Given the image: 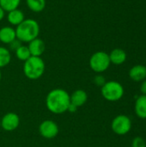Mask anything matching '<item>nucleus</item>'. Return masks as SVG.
Listing matches in <instances>:
<instances>
[{
    "label": "nucleus",
    "instance_id": "nucleus-1",
    "mask_svg": "<svg viewBox=\"0 0 146 147\" xmlns=\"http://www.w3.org/2000/svg\"><path fill=\"white\" fill-rule=\"evenodd\" d=\"M71 104V96L62 89L51 90L46 99L47 109L53 114H63L66 112Z\"/></svg>",
    "mask_w": 146,
    "mask_h": 147
},
{
    "label": "nucleus",
    "instance_id": "nucleus-2",
    "mask_svg": "<svg viewBox=\"0 0 146 147\" xmlns=\"http://www.w3.org/2000/svg\"><path fill=\"white\" fill-rule=\"evenodd\" d=\"M16 39L21 42L28 43L39 36L40 34V25L39 23L32 19L28 18L15 27Z\"/></svg>",
    "mask_w": 146,
    "mask_h": 147
},
{
    "label": "nucleus",
    "instance_id": "nucleus-3",
    "mask_svg": "<svg viewBox=\"0 0 146 147\" xmlns=\"http://www.w3.org/2000/svg\"><path fill=\"white\" fill-rule=\"evenodd\" d=\"M45 71V63L40 57L31 56L23 65V72L25 76L31 79L35 80L40 78Z\"/></svg>",
    "mask_w": 146,
    "mask_h": 147
},
{
    "label": "nucleus",
    "instance_id": "nucleus-4",
    "mask_svg": "<svg viewBox=\"0 0 146 147\" xmlns=\"http://www.w3.org/2000/svg\"><path fill=\"white\" fill-rule=\"evenodd\" d=\"M125 90L122 84L117 81H108L102 86V95L108 102H117L124 96Z\"/></svg>",
    "mask_w": 146,
    "mask_h": 147
},
{
    "label": "nucleus",
    "instance_id": "nucleus-5",
    "mask_svg": "<svg viewBox=\"0 0 146 147\" xmlns=\"http://www.w3.org/2000/svg\"><path fill=\"white\" fill-rule=\"evenodd\" d=\"M110 64L109 55L102 51L93 53L89 59V66L96 73H102L107 71Z\"/></svg>",
    "mask_w": 146,
    "mask_h": 147
},
{
    "label": "nucleus",
    "instance_id": "nucleus-6",
    "mask_svg": "<svg viewBox=\"0 0 146 147\" xmlns=\"http://www.w3.org/2000/svg\"><path fill=\"white\" fill-rule=\"evenodd\" d=\"M111 128L117 135H126L132 129V121L127 115H117L112 121Z\"/></svg>",
    "mask_w": 146,
    "mask_h": 147
},
{
    "label": "nucleus",
    "instance_id": "nucleus-7",
    "mask_svg": "<svg viewBox=\"0 0 146 147\" xmlns=\"http://www.w3.org/2000/svg\"><path fill=\"white\" fill-rule=\"evenodd\" d=\"M39 132L42 137L46 139H52L58 135L59 127L54 121L46 120L40 125Z\"/></svg>",
    "mask_w": 146,
    "mask_h": 147
},
{
    "label": "nucleus",
    "instance_id": "nucleus-8",
    "mask_svg": "<svg viewBox=\"0 0 146 147\" xmlns=\"http://www.w3.org/2000/svg\"><path fill=\"white\" fill-rule=\"evenodd\" d=\"M20 124L19 116L15 113L6 114L1 120V127L8 132L14 131Z\"/></svg>",
    "mask_w": 146,
    "mask_h": 147
},
{
    "label": "nucleus",
    "instance_id": "nucleus-9",
    "mask_svg": "<svg viewBox=\"0 0 146 147\" xmlns=\"http://www.w3.org/2000/svg\"><path fill=\"white\" fill-rule=\"evenodd\" d=\"M28 50L30 52L31 56L34 57H40L41 54L45 51V43L40 38H35L34 40L28 42Z\"/></svg>",
    "mask_w": 146,
    "mask_h": 147
},
{
    "label": "nucleus",
    "instance_id": "nucleus-10",
    "mask_svg": "<svg viewBox=\"0 0 146 147\" xmlns=\"http://www.w3.org/2000/svg\"><path fill=\"white\" fill-rule=\"evenodd\" d=\"M129 77L134 82H142L146 79V66L137 65L133 66L129 71Z\"/></svg>",
    "mask_w": 146,
    "mask_h": 147
},
{
    "label": "nucleus",
    "instance_id": "nucleus-11",
    "mask_svg": "<svg viewBox=\"0 0 146 147\" xmlns=\"http://www.w3.org/2000/svg\"><path fill=\"white\" fill-rule=\"evenodd\" d=\"M16 39L15 29L12 27L4 26L0 28V41L3 44H10Z\"/></svg>",
    "mask_w": 146,
    "mask_h": 147
},
{
    "label": "nucleus",
    "instance_id": "nucleus-12",
    "mask_svg": "<svg viewBox=\"0 0 146 147\" xmlns=\"http://www.w3.org/2000/svg\"><path fill=\"white\" fill-rule=\"evenodd\" d=\"M88 99L87 93L83 90H75L71 96V104L75 106L76 108L83 106Z\"/></svg>",
    "mask_w": 146,
    "mask_h": 147
},
{
    "label": "nucleus",
    "instance_id": "nucleus-13",
    "mask_svg": "<svg viewBox=\"0 0 146 147\" xmlns=\"http://www.w3.org/2000/svg\"><path fill=\"white\" fill-rule=\"evenodd\" d=\"M108 55L110 62L116 65H122L126 60V53L123 49L120 48H115L112 50Z\"/></svg>",
    "mask_w": 146,
    "mask_h": 147
},
{
    "label": "nucleus",
    "instance_id": "nucleus-14",
    "mask_svg": "<svg viewBox=\"0 0 146 147\" xmlns=\"http://www.w3.org/2000/svg\"><path fill=\"white\" fill-rule=\"evenodd\" d=\"M7 19L10 25L16 27L25 20V16H24V13L21 9H15L8 12Z\"/></svg>",
    "mask_w": 146,
    "mask_h": 147
},
{
    "label": "nucleus",
    "instance_id": "nucleus-15",
    "mask_svg": "<svg viewBox=\"0 0 146 147\" xmlns=\"http://www.w3.org/2000/svg\"><path fill=\"white\" fill-rule=\"evenodd\" d=\"M134 110L137 116L140 119H146V96H139L135 102Z\"/></svg>",
    "mask_w": 146,
    "mask_h": 147
},
{
    "label": "nucleus",
    "instance_id": "nucleus-16",
    "mask_svg": "<svg viewBox=\"0 0 146 147\" xmlns=\"http://www.w3.org/2000/svg\"><path fill=\"white\" fill-rule=\"evenodd\" d=\"M26 4L31 11L39 13L46 8V0H26Z\"/></svg>",
    "mask_w": 146,
    "mask_h": 147
},
{
    "label": "nucleus",
    "instance_id": "nucleus-17",
    "mask_svg": "<svg viewBox=\"0 0 146 147\" xmlns=\"http://www.w3.org/2000/svg\"><path fill=\"white\" fill-rule=\"evenodd\" d=\"M21 3V0H0V6L4 11H11L18 9Z\"/></svg>",
    "mask_w": 146,
    "mask_h": 147
},
{
    "label": "nucleus",
    "instance_id": "nucleus-18",
    "mask_svg": "<svg viewBox=\"0 0 146 147\" xmlns=\"http://www.w3.org/2000/svg\"><path fill=\"white\" fill-rule=\"evenodd\" d=\"M10 60H11V55L8 48L0 47V68L8 65Z\"/></svg>",
    "mask_w": 146,
    "mask_h": 147
},
{
    "label": "nucleus",
    "instance_id": "nucleus-19",
    "mask_svg": "<svg viewBox=\"0 0 146 147\" xmlns=\"http://www.w3.org/2000/svg\"><path fill=\"white\" fill-rule=\"evenodd\" d=\"M15 52L16 58L22 61H26L28 58L31 57V54H30V52L28 50V46L21 45Z\"/></svg>",
    "mask_w": 146,
    "mask_h": 147
},
{
    "label": "nucleus",
    "instance_id": "nucleus-20",
    "mask_svg": "<svg viewBox=\"0 0 146 147\" xmlns=\"http://www.w3.org/2000/svg\"><path fill=\"white\" fill-rule=\"evenodd\" d=\"M132 147H146L145 140L142 137H136L132 141Z\"/></svg>",
    "mask_w": 146,
    "mask_h": 147
},
{
    "label": "nucleus",
    "instance_id": "nucleus-21",
    "mask_svg": "<svg viewBox=\"0 0 146 147\" xmlns=\"http://www.w3.org/2000/svg\"><path fill=\"white\" fill-rule=\"evenodd\" d=\"M94 82H95V84H96V85L101 86V87H102V86H103V85H104V84L106 83L104 77H102V76H101V75L96 76V77L95 78V79H94Z\"/></svg>",
    "mask_w": 146,
    "mask_h": 147
},
{
    "label": "nucleus",
    "instance_id": "nucleus-22",
    "mask_svg": "<svg viewBox=\"0 0 146 147\" xmlns=\"http://www.w3.org/2000/svg\"><path fill=\"white\" fill-rule=\"evenodd\" d=\"M9 46H10V48L12 49V50H14V51H15L21 45H22V42L19 40H17V39H15L14 41H12L10 44H9Z\"/></svg>",
    "mask_w": 146,
    "mask_h": 147
},
{
    "label": "nucleus",
    "instance_id": "nucleus-23",
    "mask_svg": "<svg viewBox=\"0 0 146 147\" xmlns=\"http://www.w3.org/2000/svg\"><path fill=\"white\" fill-rule=\"evenodd\" d=\"M140 91H141L142 95H145L146 96V79L142 81V84L140 85Z\"/></svg>",
    "mask_w": 146,
    "mask_h": 147
},
{
    "label": "nucleus",
    "instance_id": "nucleus-24",
    "mask_svg": "<svg viewBox=\"0 0 146 147\" xmlns=\"http://www.w3.org/2000/svg\"><path fill=\"white\" fill-rule=\"evenodd\" d=\"M4 15H5V11H4V10L3 9V8L0 6V22L3 19Z\"/></svg>",
    "mask_w": 146,
    "mask_h": 147
},
{
    "label": "nucleus",
    "instance_id": "nucleus-25",
    "mask_svg": "<svg viewBox=\"0 0 146 147\" xmlns=\"http://www.w3.org/2000/svg\"><path fill=\"white\" fill-rule=\"evenodd\" d=\"M1 78H2V74H1V71H0V81H1Z\"/></svg>",
    "mask_w": 146,
    "mask_h": 147
},
{
    "label": "nucleus",
    "instance_id": "nucleus-26",
    "mask_svg": "<svg viewBox=\"0 0 146 147\" xmlns=\"http://www.w3.org/2000/svg\"><path fill=\"white\" fill-rule=\"evenodd\" d=\"M0 127H1V121H0Z\"/></svg>",
    "mask_w": 146,
    "mask_h": 147
}]
</instances>
